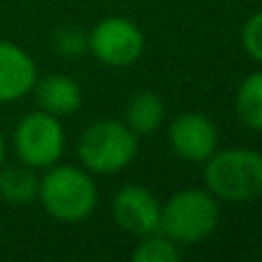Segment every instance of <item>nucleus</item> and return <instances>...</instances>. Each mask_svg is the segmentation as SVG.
Masks as SVG:
<instances>
[{"mask_svg": "<svg viewBox=\"0 0 262 262\" xmlns=\"http://www.w3.org/2000/svg\"><path fill=\"white\" fill-rule=\"evenodd\" d=\"M205 189L223 203H251L262 195V152L251 147L216 149L203 168Z\"/></svg>", "mask_w": 262, "mask_h": 262, "instance_id": "nucleus-1", "label": "nucleus"}, {"mask_svg": "<svg viewBox=\"0 0 262 262\" xmlns=\"http://www.w3.org/2000/svg\"><path fill=\"white\" fill-rule=\"evenodd\" d=\"M44 212L62 223H78L92 216L97 207V184L92 172L78 166H55L46 168L44 177H39V195Z\"/></svg>", "mask_w": 262, "mask_h": 262, "instance_id": "nucleus-2", "label": "nucleus"}, {"mask_svg": "<svg viewBox=\"0 0 262 262\" xmlns=\"http://www.w3.org/2000/svg\"><path fill=\"white\" fill-rule=\"evenodd\" d=\"M221 221L219 200L207 189H182L175 191L166 203H161L159 232L170 237L180 246H193L212 237Z\"/></svg>", "mask_w": 262, "mask_h": 262, "instance_id": "nucleus-3", "label": "nucleus"}, {"mask_svg": "<svg viewBox=\"0 0 262 262\" xmlns=\"http://www.w3.org/2000/svg\"><path fill=\"white\" fill-rule=\"evenodd\" d=\"M81 166L92 175H115L138 154V136L120 120H97L76 143Z\"/></svg>", "mask_w": 262, "mask_h": 262, "instance_id": "nucleus-4", "label": "nucleus"}, {"mask_svg": "<svg viewBox=\"0 0 262 262\" xmlns=\"http://www.w3.org/2000/svg\"><path fill=\"white\" fill-rule=\"evenodd\" d=\"M64 129L60 118L46 111H30L18 120L12 136L16 159L35 170H46L55 166L64 152Z\"/></svg>", "mask_w": 262, "mask_h": 262, "instance_id": "nucleus-5", "label": "nucleus"}, {"mask_svg": "<svg viewBox=\"0 0 262 262\" xmlns=\"http://www.w3.org/2000/svg\"><path fill=\"white\" fill-rule=\"evenodd\" d=\"M88 51L106 67H131L145 51V35L131 18L106 16L88 32Z\"/></svg>", "mask_w": 262, "mask_h": 262, "instance_id": "nucleus-6", "label": "nucleus"}, {"mask_svg": "<svg viewBox=\"0 0 262 262\" xmlns=\"http://www.w3.org/2000/svg\"><path fill=\"white\" fill-rule=\"evenodd\" d=\"M168 147L177 159L205 163L219 149V129L205 113L186 111L168 124Z\"/></svg>", "mask_w": 262, "mask_h": 262, "instance_id": "nucleus-7", "label": "nucleus"}, {"mask_svg": "<svg viewBox=\"0 0 262 262\" xmlns=\"http://www.w3.org/2000/svg\"><path fill=\"white\" fill-rule=\"evenodd\" d=\"M111 216L122 232L140 239L159 232L161 203L147 186L124 184L111 200Z\"/></svg>", "mask_w": 262, "mask_h": 262, "instance_id": "nucleus-8", "label": "nucleus"}, {"mask_svg": "<svg viewBox=\"0 0 262 262\" xmlns=\"http://www.w3.org/2000/svg\"><path fill=\"white\" fill-rule=\"evenodd\" d=\"M37 78L32 55L14 41L0 39V104H12L30 95Z\"/></svg>", "mask_w": 262, "mask_h": 262, "instance_id": "nucleus-9", "label": "nucleus"}, {"mask_svg": "<svg viewBox=\"0 0 262 262\" xmlns=\"http://www.w3.org/2000/svg\"><path fill=\"white\" fill-rule=\"evenodd\" d=\"M35 99L37 106L55 118H69L83 106V90L72 76L64 74H49L35 81Z\"/></svg>", "mask_w": 262, "mask_h": 262, "instance_id": "nucleus-10", "label": "nucleus"}, {"mask_svg": "<svg viewBox=\"0 0 262 262\" xmlns=\"http://www.w3.org/2000/svg\"><path fill=\"white\" fill-rule=\"evenodd\" d=\"M166 120V104L154 90H140L129 99L124 124L136 136H152Z\"/></svg>", "mask_w": 262, "mask_h": 262, "instance_id": "nucleus-11", "label": "nucleus"}, {"mask_svg": "<svg viewBox=\"0 0 262 262\" xmlns=\"http://www.w3.org/2000/svg\"><path fill=\"white\" fill-rule=\"evenodd\" d=\"M39 195V177L26 163L0 168V200L9 205H30Z\"/></svg>", "mask_w": 262, "mask_h": 262, "instance_id": "nucleus-12", "label": "nucleus"}, {"mask_svg": "<svg viewBox=\"0 0 262 262\" xmlns=\"http://www.w3.org/2000/svg\"><path fill=\"white\" fill-rule=\"evenodd\" d=\"M235 113L244 127L262 131V69L239 83L235 92Z\"/></svg>", "mask_w": 262, "mask_h": 262, "instance_id": "nucleus-13", "label": "nucleus"}, {"mask_svg": "<svg viewBox=\"0 0 262 262\" xmlns=\"http://www.w3.org/2000/svg\"><path fill=\"white\" fill-rule=\"evenodd\" d=\"M182 258V246L175 244L163 232L140 237L138 246L131 251V260L136 262H177Z\"/></svg>", "mask_w": 262, "mask_h": 262, "instance_id": "nucleus-14", "label": "nucleus"}, {"mask_svg": "<svg viewBox=\"0 0 262 262\" xmlns=\"http://www.w3.org/2000/svg\"><path fill=\"white\" fill-rule=\"evenodd\" d=\"M53 46L64 58H78L88 51V32L81 30L78 26H62L55 30Z\"/></svg>", "mask_w": 262, "mask_h": 262, "instance_id": "nucleus-15", "label": "nucleus"}, {"mask_svg": "<svg viewBox=\"0 0 262 262\" xmlns=\"http://www.w3.org/2000/svg\"><path fill=\"white\" fill-rule=\"evenodd\" d=\"M242 46L251 60L262 64V9L255 12L242 28Z\"/></svg>", "mask_w": 262, "mask_h": 262, "instance_id": "nucleus-16", "label": "nucleus"}, {"mask_svg": "<svg viewBox=\"0 0 262 262\" xmlns=\"http://www.w3.org/2000/svg\"><path fill=\"white\" fill-rule=\"evenodd\" d=\"M5 154H7L5 152V140H3V136H0V168L5 166Z\"/></svg>", "mask_w": 262, "mask_h": 262, "instance_id": "nucleus-17", "label": "nucleus"}]
</instances>
